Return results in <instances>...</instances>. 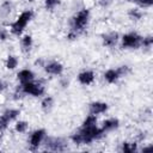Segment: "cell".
Here are the masks:
<instances>
[{
	"mask_svg": "<svg viewBox=\"0 0 153 153\" xmlns=\"http://www.w3.org/2000/svg\"><path fill=\"white\" fill-rule=\"evenodd\" d=\"M90 10L86 7H82L76 13H74L69 19V32L67 33V38L69 41H73L78 38V36L87 27L90 22Z\"/></svg>",
	"mask_w": 153,
	"mask_h": 153,
	"instance_id": "cell-1",
	"label": "cell"
},
{
	"mask_svg": "<svg viewBox=\"0 0 153 153\" xmlns=\"http://www.w3.org/2000/svg\"><path fill=\"white\" fill-rule=\"evenodd\" d=\"M104 134L105 133L97 124L91 127H80L75 133L72 134L71 140L75 145H90L93 141L102 139Z\"/></svg>",
	"mask_w": 153,
	"mask_h": 153,
	"instance_id": "cell-2",
	"label": "cell"
},
{
	"mask_svg": "<svg viewBox=\"0 0 153 153\" xmlns=\"http://www.w3.org/2000/svg\"><path fill=\"white\" fill-rule=\"evenodd\" d=\"M32 18H33V11L24 10L16 18V20H13L10 24V32L14 36H20L23 33V31L25 30V27L27 26V24L32 20Z\"/></svg>",
	"mask_w": 153,
	"mask_h": 153,
	"instance_id": "cell-3",
	"label": "cell"
},
{
	"mask_svg": "<svg viewBox=\"0 0 153 153\" xmlns=\"http://www.w3.org/2000/svg\"><path fill=\"white\" fill-rule=\"evenodd\" d=\"M18 92H19V94L32 96V97H42L45 93V87L41 82H36L35 80H32V81L20 84L18 86Z\"/></svg>",
	"mask_w": 153,
	"mask_h": 153,
	"instance_id": "cell-4",
	"label": "cell"
},
{
	"mask_svg": "<svg viewBox=\"0 0 153 153\" xmlns=\"http://www.w3.org/2000/svg\"><path fill=\"white\" fill-rule=\"evenodd\" d=\"M42 145H44V148L50 152H65L67 149V142L57 136H45Z\"/></svg>",
	"mask_w": 153,
	"mask_h": 153,
	"instance_id": "cell-5",
	"label": "cell"
},
{
	"mask_svg": "<svg viewBox=\"0 0 153 153\" xmlns=\"http://www.w3.org/2000/svg\"><path fill=\"white\" fill-rule=\"evenodd\" d=\"M142 36L137 32H128L124 33L121 38V47L123 49H137L141 48Z\"/></svg>",
	"mask_w": 153,
	"mask_h": 153,
	"instance_id": "cell-6",
	"label": "cell"
},
{
	"mask_svg": "<svg viewBox=\"0 0 153 153\" xmlns=\"http://www.w3.org/2000/svg\"><path fill=\"white\" fill-rule=\"evenodd\" d=\"M45 136H47L45 129H43V128L35 129L29 136V141H27L29 142V148L31 151H37L39 148V146L43 143Z\"/></svg>",
	"mask_w": 153,
	"mask_h": 153,
	"instance_id": "cell-7",
	"label": "cell"
},
{
	"mask_svg": "<svg viewBox=\"0 0 153 153\" xmlns=\"http://www.w3.org/2000/svg\"><path fill=\"white\" fill-rule=\"evenodd\" d=\"M44 72L49 75H54V76H59L63 73V65L60 62V61H56V60H50V61H44L43 65H42Z\"/></svg>",
	"mask_w": 153,
	"mask_h": 153,
	"instance_id": "cell-8",
	"label": "cell"
},
{
	"mask_svg": "<svg viewBox=\"0 0 153 153\" xmlns=\"http://www.w3.org/2000/svg\"><path fill=\"white\" fill-rule=\"evenodd\" d=\"M120 39V35L116 31H110L102 35V44L106 48H114Z\"/></svg>",
	"mask_w": 153,
	"mask_h": 153,
	"instance_id": "cell-9",
	"label": "cell"
},
{
	"mask_svg": "<svg viewBox=\"0 0 153 153\" xmlns=\"http://www.w3.org/2000/svg\"><path fill=\"white\" fill-rule=\"evenodd\" d=\"M78 81L79 84L84 85V86H88V85H92L94 82V79H96V74L91 69H84L81 71L79 74H78Z\"/></svg>",
	"mask_w": 153,
	"mask_h": 153,
	"instance_id": "cell-10",
	"label": "cell"
},
{
	"mask_svg": "<svg viewBox=\"0 0 153 153\" xmlns=\"http://www.w3.org/2000/svg\"><path fill=\"white\" fill-rule=\"evenodd\" d=\"M108 109H109V105L105 102L94 100V102H91L88 104V114H92V115H96V116L106 112Z\"/></svg>",
	"mask_w": 153,
	"mask_h": 153,
	"instance_id": "cell-11",
	"label": "cell"
},
{
	"mask_svg": "<svg viewBox=\"0 0 153 153\" xmlns=\"http://www.w3.org/2000/svg\"><path fill=\"white\" fill-rule=\"evenodd\" d=\"M120 127V121L118 118L116 117H110V118H106L105 121H103L102 123V130L104 133H109V131H112L115 129H117Z\"/></svg>",
	"mask_w": 153,
	"mask_h": 153,
	"instance_id": "cell-12",
	"label": "cell"
},
{
	"mask_svg": "<svg viewBox=\"0 0 153 153\" xmlns=\"http://www.w3.org/2000/svg\"><path fill=\"white\" fill-rule=\"evenodd\" d=\"M17 79L20 84L32 81V80H35V73L29 68H23L17 73Z\"/></svg>",
	"mask_w": 153,
	"mask_h": 153,
	"instance_id": "cell-13",
	"label": "cell"
},
{
	"mask_svg": "<svg viewBox=\"0 0 153 153\" xmlns=\"http://www.w3.org/2000/svg\"><path fill=\"white\" fill-rule=\"evenodd\" d=\"M103 78L108 84H115L121 79V75H120L117 68H109L104 72Z\"/></svg>",
	"mask_w": 153,
	"mask_h": 153,
	"instance_id": "cell-14",
	"label": "cell"
},
{
	"mask_svg": "<svg viewBox=\"0 0 153 153\" xmlns=\"http://www.w3.org/2000/svg\"><path fill=\"white\" fill-rule=\"evenodd\" d=\"M20 45L22 50L24 53H29L33 47V38L31 35H23L20 38Z\"/></svg>",
	"mask_w": 153,
	"mask_h": 153,
	"instance_id": "cell-15",
	"label": "cell"
},
{
	"mask_svg": "<svg viewBox=\"0 0 153 153\" xmlns=\"http://www.w3.org/2000/svg\"><path fill=\"white\" fill-rule=\"evenodd\" d=\"M12 10H13V4H12L11 0H5V1H2V2L0 4V17H2V18L8 17V16L11 14Z\"/></svg>",
	"mask_w": 153,
	"mask_h": 153,
	"instance_id": "cell-16",
	"label": "cell"
},
{
	"mask_svg": "<svg viewBox=\"0 0 153 153\" xmlns=\"http://www.w3.org/2000/svg\"><path fill=\"white\" fill-rule=\"evenodd\" d=\"M18 65H19V60H18V57H17L16 55H12V54L7 55V57H6V60H5V67H6L8 71L16 69V68L18 67Z\"/></svg>",
	"mask_w": 153,
	"mask_h": 153,
	"instance_id": "cell-17",
	"label": "cell"
},
{
	"mask_svg": "<svg viewBox=\"0 0 153 153\" xmlns=\"http://www.w3.org/2000/svg\"><path fill=\"white\" fill-rule=\"evenodd\" d=\"M2 115H4L10 122H13V121H16V120L19 117L20 110H19V109H14V108H8V109H6V110L2 112Z\"/></svg>",
	"mask_w": 153,
	"mask_h": 153,
	"instance_id": "cell-18",
	"label": "cell"
},
{
	"mask_svg": "<svg viewBox=\"0 0 153 153\" xmlns=\"http://www.w3.org/2000/svg\"><path fill=\"white\" fill-rule=\"evenodd\" d=\"M137 151V145L136 142H130V141H123L121 145V152L123 153H134Z\"/></svg>",
	"mask_w": 153,
	"mask_h": 153,
	"instance_id": "cell-19",
	"label": "cell"
},
{
	"mask_svg": "<svg viewBox=\"0 0 153 153\" xmlns=\"http://www.w3.org/2000/svg\"><path fill=\"white\" fill-rule=\"evenodd\" d=\"M54 105V98L51 96H44L41 100V109L43 111H49Z\"/></svg>",
	"mask_w": 153,
	"mask_h": 153,
	"instance_id": "cell-20",
	"label": "cell"
},
{
	"mask_svg": "<svg viewBox=\"0 0 153 153\" xmlns=\"http://www.w3.org/2000/svg\"><path fill=\"white\" fill-rule=\"evenodd\" d=\"M128 17H129V19H131V20H134V22H137V20L142 19V17H143V12H142L139 7L130 8L129 12H128Z\"/></svg>",
	"mask_w": 153,
	"mask_h": 153,
	"instance_id": "cell-21",
	"label": "cell"
},
{
	"mask_svg": "<svg viewBox=\"0 0 153 153\" xmlns=\"http://www.w3.org/2000/svg\"><path fill=\"white\" fill-rule=\"evenodd\" d=\"M27 129H29V122H26V121H24V120H19V121H17L16 124H14V130H16L17 133H19V134L26 133Z\"/></svg>",
	"mask_w": 153,
	"mask_h": 153,
	"instance_id": "cell-22",
	"label": "cell"
},
{
	"mask_svg": "<svg viewBox=\"0 0 153 153\" xmlns=\"http://www.w3.org/2000/svg\"><path fill=\"white\" fill-rule=\"evenodd\" d=\"M96 124H97V116L92 115V114H88L84 118V121L81 123V127H91V126H96Z\"/></svg>",
	"mask_w": 153,
	"mask_h": 153,
	"instance_id": "cell-23",
	"label": "cell"
},
{
	"mask_svg": "<svg viewBox=\"0 0 153 153\" xmlns=\"http://www.w3.org/2000/svg\"><path fill=\"white\" fill-rule=\"evenodd\" d=\"M44 2V7L45 10H54L55 7H57L61 4V0H43Z\"/></svg>",
	"mask_w": 153,
	"mask_h": 153,
	"instance_id": "cell-24",
	"label": "cell"
},
{
	"mask_svg": "<svg viewBox=\"0 0 153 153\" xmlns=\"http://www.w3.org/2000/svg\"><path fill=\"white\" fill-rule=\"evenodd\" d=\"M139 8H149L153 5V0H134Z\"/></svg>",
	"mask_w": 153,
	"mask_h": 153,
	"instance_id": "cell-25",
	"label": "cell"
},
{
	"mask_svg": "<svg viewBox=\"0 0 153 153\" xmlns=\"http://www.w3.org/2000/svg\"><path fill=\"white\" fill-rule=\"evenodd\" d=\"M153 44V37L149 35V36H146V37H142V42H141V47L142 48H146V49H149Z\"/></svg>",
	"mask_w": 153,
	"mask_h": 153,
	"instance_id": "cell-26",
	"label": "cell"
},
{
	"mask_svg": "<svg viewBox=\"0 0 153 153\" xmlns=\"http://www.w3.org/2000/svg\"><path fill=\"white\" fill-rule=\"evenodd\" d=\"M117 71H118V73H120L121 78H122V76H127L128 74H130V73H131L130 67H129V66H127V65H123V66L117 67Z\"/></svg>",
	"mask_w": 153,
	"mask_h": 153,
	"instance_id": "cell-27",
	"label": "cell"
},
{
	"mask_svg": "<svg viewBox=\"0 0 153 153\" xmlns=\"http://www.w3.org/2000/svg\"><path fill=\"white\" fill-rule=\"evenodd\" d=\"M11 122L1 114L0 115V133H2V131H5L7 128H8V124H10Z\"/></svg>",
	"mask_w": 153,
	"mask_h": 153,
	"instance_id": "cell-28",
	"label": "cell"
},
{
	"mask_svg": "<svg viewBox=\"0 0 153 153\" xmlns=\"http://www.w3.org/2000/svg\"><path fill=\"white\" fill-rule=\"evenodd\" d=\"M8 38V31L4 27H0V42H5Z\"/></svg>",
	"mask_w": 153,
	"mask_h": 153,
	"instance_id": "cell-29",
	"label": "cell"
},
{
	"mask_svg": "<svg viewBox=\"0 0 153 153\" xmlns=\"http://www.w3.org/2000/svg\"><path fill=\"white\" fill-rule=\"evenodd\" d=\"M6 88H7V82L5 80L0 79V93H2L4 91H6Z\"/></svg>",
	"mask_w": 153,
	"mask_h": 153,
	"instance_id": "cell-30",
	"label": "cell"
},
{
	"mask_svg": "<svg viewBox=\"0 0 153 153\" xmlns=\"http://www.w3.org/2000/svg\"><path fill=\"white\" fill-rule=\"evenodd\" d=\"M60 84H61V86H62V87H68V85H69V81H68L66 78H63V79H61Z\"/></svg>",
	"mask_w": 153,
	"mask_h": 153,
	"instance_id": "cell-31",
	"label": "cell"
},
{
	"mask_svg": "<svg viewBox=\"0 0 153 153\" xmlns=\"http://www.w3.org/2000/svg\"><path fill=\"white\" fill-rule=\"evenodd\" d=\"M151 151H152V146H147V147H143L141 149L142 153H147V152H151Z\"/></svg>",
	"mask_w": 153,
	"mask_h": 153,
	"instance_id": "cell-32",
	"label": "cell"
},
{
	"mask_svg": "<svg viewBox=\"0 0 153 153\" xmlns=\"http://www.w3.org/2000/svg\"><path fill=\"white\" fill-rule=\"evenodd\" d=\"M127 1H129V2H134V0H127Z\"/></svg>",
	"mask_w": 153,
	"mask_h": 153,
	"instance_id": "cell-33",
	"label": "cell"
},
{
	"mask_svg": "<svg viewBox=\"0 0 153 153\" xmlns=\"http://www.w3.org/2000/svg\"><path fill=\"white\" fill-rule=\"evenodd\" d=\"M26 1H29V2H32V1H35V0H26Z\"/></svg>",
	"mask_w": 153,
	"mask_h": 153,
	"instance_id": "cell-34",
	"label": "cell"
}]
</instances>
